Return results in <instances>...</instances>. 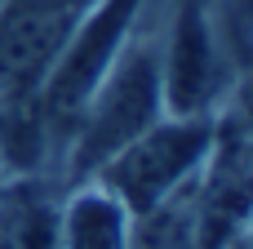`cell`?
Listing matches in <instances>:
<instances>
[{"mask_svg":"<svg viewBox=\"0 0 253 249\" xmlns=\"http://www.w3.org/2000/svg\"><path fill=\"white\" fill-rule=\"evenodd\" d=\"M160 102V45L156 36H138L125 53H116V62L107 67L76 120L71 174H98L125 143L156 125Z\"/></svg>","mask_w":253,"mask_h":249,"instance_id":"1","label":"cell"},{"mask_svg":"<svg viewBox=\"0 0 253 249\" xmlns=\"http://www.w3.org/2000/svg\"><path fill=\"white\" fill-rule=\"evenodd\" d=\"M209 151H213V120L178 116V120L151 125L133 143H125L98 169V183L138 218V214L156 209L165 196H173L187 178H196V169L205 165Z\"/></svg>","mask_w":253,"mask_h":249,"instance_id":"2","label":"cell"},{"mask_svg":"<svg viewBox=\"0 0 253 249\" xmlns=\"http://www.w3.org/2000/svg\"><path fill=\"white\" fill-rule=\"evenodd\" d=\"M231 76V49L222 45L205 0H182L169 45H160V94L173 116H209Z\"/></svg>","mask_w":253,"mask_h":249,"instance_id":"3","label":"cell"},{"mask_svg":"<svg viewBox=\"0 0 253 249\" xmlns=\"http://www.w3.org/2000/svg\"><path fill=\"white\" fill-rule=\"evenodd\" d=\"M58 249H129V209L107 187L76 192L58 214Z\"/></svg>","mask_w":253,"mask_h":249,"instance_id":"4","label":"cell"},{"mask_svg":"<svg viewBox=\"0 0 253 249\" xmlns=\"http://www.w3.org/2000/svg\"><path fill=\"white\" fill-rule=\"evenodd\" d=\"M227 249H249V245H245V236H236V241H231Z\"/></svg>","mask_w":253,"mask_h":249,"instance_id":"5","label":"cell"}]
</instances>
